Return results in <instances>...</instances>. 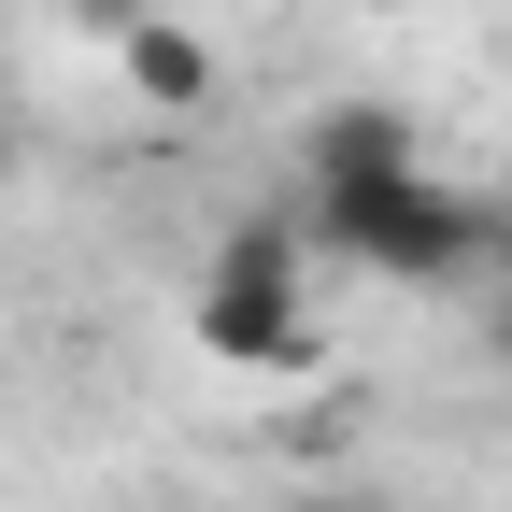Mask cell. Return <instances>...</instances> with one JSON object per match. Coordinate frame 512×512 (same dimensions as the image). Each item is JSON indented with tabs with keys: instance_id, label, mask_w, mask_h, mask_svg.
Returning a JSON list of instances; mask_svg holds the SVG:
<instances>
[{
	"instance_id": "4",
	"label": "cell",
	"mask_w": 512,
	"mask_h": 512,
	"mask_svg": "<svg viewBox=\"0 0 512 512\" xmlns=\"http://www.w3.org/2000/svg\"><path fill=\"white\" fill-rule=\"evenodd\" d=\"M128 15H143V0H86V29H100V43H114V29H128Z\"/></svg>"
},
{
	"instance_id": "1",
	"label": "cell",
	"mask_w": 512,
	"mask_h": 512,
	"mask_svg": "<svg viewBox=\"0 0 512 512\" xmlns=\"http://www.w3.org/2000/svg\"><path fill=\"white\" fill-rule=\"evenodd\" d=\"M299 171H313V228L356 271H384V285H470L484 256H512V214L470 200V185H441L413 114H384V100H328Z\"/></svg>"
},
{
	"instance_id": "3",
	"label": "cell",
	"mask_w": 512,
	"mask_h": 512,
	"mask_svg": "<svg viewBox=\"0 0 512 512\" xmlns=\"http://www.w3.org/2000/svg\"><path fill=\"white\" fill-rule=\"evenodd\" d=\"M114 57H128V86H143L157 114H200V86H214V57H200V43H185V29L157 15V0H143V15H128V29H114Z\"/></svg>"
},
{
	"instance_id": "5",
	"label": "cell",
	"mask_w": 512,
	"mask_h": 512,
	"mask_svg": "<svg viewBox=\"0 0 512 512\" xmlns=\"http://www.w3.org/2000/svg\"><path fill=\"white\" fill-rule=\"evenodd\" d=\"M328 512H384V498H328Z\"/></svg>"
},
{
	"instance_id": "2",
	"label": "cell",
	"mask_w": 512,
	"mask_h": 512,
	"mask_svg": "<svg viewBox=\"0 0 512 512\" xmlns=\"http://www.w3.org/2000/svg\"><path fill=\"white\" fill-rule=\"evenodd\" d=\"M185 328H200V356H228V370H313V271H299V228H285V214H242V228L200 256Z\"/></svg>"
},
{
	"instance_id": "6",
	"label": "cell",
	"mask_w": 512,
	"mask_h": 512,
	"mask_svg": "<svg viewBox=\"0 0 512 512\" xmlns=\"http://www.w3.org/2000/svg\"><path fill=\"white\" fill-rule=\"evenodd\" d=\"M0 185H15V143H0Z\"/></svg>"
}]
</instances>
